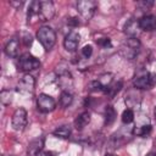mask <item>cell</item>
<instances>
[{"label": "cell", "mask_w": 156, "mask_h": 156, "mask_svg": "<svg viewBox=\"0 0 156 156\" xmlns=\"http://www.w3.org/2000/svg\"><path fill=\"white\" fill-rule=\"evenodd\" d=\"M156 84V74L146 69H139L133 79L135 89H151Z\"/></svg>", "instance_id": "1"}, {"label": "cell", "mask_w": 156, "mask_h": 156, "mask_svg": "<svg viewBox=\"0 0 156 156\" xmlns=\"http://www.w3.org/2000/svg\"><path fill=\"white\" fill-rule=\"evenodd\" d=\"M37 39L43 45V48L46 51H49V50L52 49V46L56 43V33L51 27L43 26L37 32Z\"/></svg>", "instance_id": "2"}, {"label": "cell", "mask_w": 156, "mask_h": 156, "mask_svg": "<svg viewBox=\"0 0 156 156\" xmlns=\"http://www.w3.org/2000/svg\"><path fill=\"white\" fill-rule=\"evenodd\" d=\"M140 49V41L138 38H128L119 46V55L127 60H133Z\"/></svg>", "instance_id": "3"}, {"label": "cell", "mask_w": 156, "mask_h": 156, "mask_svg": "<svg viewBox=\"0 0 156 156\" xmlns=\"http://www.w3.org/2000/svg\"><path fill=\"white\" fill-rule=\"evenodd\" d=\"M17 67L20 71L23 72H30L40 67V62L37 57H34L30 54H23L17 60Z\"/></svg>", "instance_id": "4"}, {"label": "cell", "mask_w": 156, "mask_h": 156, "mask_svg": "<svg viewBox=\"0 0 156 156\" xmlns=\"http://www.w3.org/2000/svg\"><path fill=\"white\" fill-rule=\"evenodd\" d=\"M96 2L94 0H79L77 2V10L80 15V17L85 21H89L96 10Z\"/></svg>", "instance_id": "5"}, {"label": "cell", "mask_w": 156, "mask_h": 156, "mask_svg": "<svg viewBox=\"0 0 156 156\" xmlns=\"http://www.w3.org/2000/svg\"><path fill=\"white\" fill-rule=\"evenodd\" d=\"M28 115H27V111L26 108L23 107H20L17 108L13 115H12V118H11V124H12V128L16 130V132H22L24 130L26 126H27V122H28Z\"/></svg>", "instance_id": "6"}, {"label": "cell", "mask_w": 156, "mask_h": 156, "mask_svg": "<svg viewBox=\"0 0 156 156\" xmlns=\"http://www.w3.org/2000/svg\"><path fill=\"white\" fill-rule=\"evenodd\" d=\"M37 106L38 110L43 113H49L51 111L55 110L56 107V101L52 96L48 95V94H40L37 99Z\"/></svg>", "instance_id": "7"}, {"label": "cell", "mask_w": 156, "mask_h": 156, "mask_svg": "<svg viewBox=\"0 0 156 156\" xmlns=\"http://www.w3.org/2000/svg\"><path fill=\"white\" fill-rule=\"evenodd\" d=\"M35 87V79L33 76H30L29 73H26L18 82L17 85V90L21 94H32Z\"/></svg>", "instance_id": "8"}, {"label": "cell", "mask_w": 156, "mask_h": 156, "mask_svg": "<svg viewBox=\"0 0 156 156\" xmlns=\"http://www.w3.org/2000/svg\"><path fill=\"white\" fill-rule=\"evenodd\" d=\"M79 41H80V35L78 32L76 30H71L66 37H65V40H63V46L67 51H74L77 50L78 45H79Z\"/></svg>", "instance_id": "9"}, {"label": "cell", "mask_w": 156, "mask_h": 156, "mask_svg": "<svg viewBox=\"0 0 156 156\" xmlns=\"http://www.w3.org/2000/svg\"><path fill=\"white\" fill-rule=\"evenodd\" d=\"M55 15V7L54 4L49 0L40 1V22L49 21Z\"/></svg>", "instance_id": "10"}, {"label": "cell", "mask_w": 156, "mask_h": 156, "mask_svg": "<svg viewBox=\"0 0 156 156\" xmlns=\"http://www.w3.org/2000/svg\"><path fill=\"white\" fill-rule=\"evenodd\" d=\"M123 32H124V34L128 35L129 38H138L139 33L141 32L140 26H139V20H135V18L128 20V21L126 22V24H124Z\"/></svg>", "instance_id": "11"}, {"label": "cell", "mask_w": 156, "mask_h": 156, "mask_svg": "<svg viewBox=\"0 0 156 156\" xmlns=\"http://www.w3.org/2000/svg\"><path fill=\"white\" fill-rule=\"evenodd\" d=\"M27 22L30 24H34L35 22L40 21V1L39 0H34L30 2L29 9H28V13H27Z\"/></svg>", "instance_id": "12"}, {"label": "cell", "mask_w": 156, "mask_h": 156, "mask_svg": "<svg viewBox=\"0 0 156 156\" xmlns=\"http://www.w3.org/2000/svg\"><path fill=\"white\" fill-rule=\"evenodd\" d=\"M44 147V138H35L32 141H29L27 146V154L28 156H38Z\"/></svg>", "instance_id": "13"}, {"label": "cell", "mask_w": 156, "mask_h": 156, "mask_svg": "<svg viewBox=\"0 0 156 156\" xmlns=\"http://www.w3.org/2000/svg\"><path fill=\"white\" fill-rule=\"evenodd\" d=\"M139 26L141 30L150 32L156 28V17L154 15H145L139 20Z\"/></svg>", "instance_id": "14"}, {"label": "cell", "mask_w": 156, "mask_h": 156, "mask_svg": "<svg viewBox=\"0 0 156 156\" xmlns=\"http://www.w3.org/2000/svg\"><path fill=\"white\" fill-rule=\"evenodd\" d=\"M18 50H20V39L13 37L11 38L6 45H5V54L10 57H16L18 55Z\"/></svg>", "instance_id": "15"}, {"label": "cell", "mask_w": 156, "mask_h": 156, "mask_svg": "<svg viewBox=\"0 0 156 156\" xmlns=\"http://www.w3.org/2000/svg\"><path fill=\"white\" fill-rule=\"evenodd\" d=\"M58 76H57V82H58V85L62 88V89H66L68 87H72L73 84V80H72V76L71 73L67 71V69H60L57 71Z\"/></svg>", "instance_id": "16"}, {"label": "cell", "mask_w": 156, "mask_h": 156, "mask_svg": "<svg viewBox=\"0 0 156 156\" xmlns=\"http://www.w3.org/2000/svg\"><path fill=\"white\" fill-rule=\"evenodd\" d=\"M90 123V113L89 112H83L80 113L76 119H74V127L78 130H82L84 127H87Z\"/></svg>", "instance_id": "17"}, {"label": "cell", "mask_w": 156, "mask_h": 156, "mask_svg": "<svg viewBox=\"0 0 156 156\" xmlns=\"http://www.w3.org/2000/svg\"><path fill=\"white\" fill-rule=\"evenodd\" d=\"M123 87V83H122V80H117V82H112L106 89H105V94L107 95V98H110V99H113L116 95H117V93L121 90V88Z\"/></svg>", "instance_id": "18"}, {"label": "cell", "mask_w": 156, "mask_h": 156, "mask_svg": "<svg viewBox=\"0 0 156 156\" xmlns=\"http://www.w3.org/2000/svg\"><path fill=\"white\" fill-rule=\"evenodd\" d=\"M54 135L61 139H68L71 136V127L68 124H63L54 130Z\"/></svg>", "instance_id": "19"}, {"label": "cell", "mask_w": 156, "mask_h": 156, "mask_svg": "<svg viewBox=\"0 0 156 156\" xmlns=\"http://www.w3.org/2000/svg\"><path fill=\"white\" fill-rule=\"evenodd\" d=\"M116 117H117V113H116L115 108L110 105L106 106V108H105V124L111 126L116 121Z\"/></svg>", "instance_id": "20"}, {"label": "cell", "mask_w": 156, "mask_h": 156, "mask_svg": "<svg viewBox=\"0 0 156 156\" xmlns=\"http://www.w3.org/2000/svg\"><path fill=\"white\" fill-rule=\"evenodd\" d=\"M60 105L62 106V107H68L71 104H72V101H73V96H72V94L71 93H68V91H61V94H60Z\"/></svg>", "instance_id": "21"}, {"label": "cell", "mask_w": 156, "mask_h": 156, "mask_svg": "<svg viewBox=\"0 0 156 156\" xmlns=\"http://www.w3.org/2000/svg\"><path fill=\"white\" fill-rule=\"evenodd\" d=\"M151 132V126L147 124V126H141V127H135L133 129V134L134 135H138V136H143V138H146Z\"/></svg>", "instance_id": "22"}, {"label": "cell", "mask_w": 156, "mask_h": 156, "mask_svg": "<svg viewBox=\"0 0 156 156\" xmlns=\"http://www.w3.org/2000/svg\"><path fill=\"white\" fill-rule=\"evenodd\" d=\"M0 101H1V104L5 105V106L10 105L11 101H12V93H11L10 90H7V89L1 90V93H0Z\"/></svg>", "instance_id": "23"}, {"label": "cell", "mask_w": 156, "mask_h": 156, "mask_svg": "<svg viewBox=\"0 0 156 156\" xmlns=\"http://www.w3.org/2000/svg\"><path fill=\"white\" fill-rule=\"evenodd\" d=\"M98 80H99V83L104 87V91H105V89L112 83V74L111 73H104V74H101L99 78H98Z\"/></svg>", "instance_id": "24"}, {"label": "cell", "mask_w": 156, "mask_h": 156, "mask_svg": "<svg viewBox=\"0 0 156 156\" xmlns=\"http://www.w3.org/2000/svg\"><path fill=\"white\" fill-rule=\"evenodd\" d=\"M133 119H134V112H133V110L132 108L124 110L123 113H122V122L128 124V123L133 122Z\"/></svg>", "instance_id": "25"}, {"label": "cell", "mask_w": 156, "mask_h": 156, "mask_svg": "<svg viewBox=\"0 0 156 156\" xmlns=\"http://www.w3.org/2000/svg\"><path fill=\"white\" fill-rule=\"evenodd\" d=\"M88 89H89L90 91H104V87L99 83V80H98V79H96V80L90 82V83L88 84Z\"/></svg>", "instance_id": "26"}, {"label": "cell", "mask_w": 156, "mask_h": 156, "mask_svg": "<svg viewBox=\"0 0 156 156\" xmlns=\"http://www.w3.org/2000/svg\"><path fill=\"white\" fill-rule=\"evenodd\" d=\"M152 5H154V1H151V0H143V1H139L138 2V7L140 10H143V11L151 9Z\"/></svg>", "instance_id": "27"}, {"label": "cell", "mask_w": 156, "mask_h": 156, "mask_svg": "<svg viewBox=\"0 0 156 156\" xmlns=\"http://www.w3.org/2000/svg\"><path fill=\"white\" fill-rule=\"evenodd\" d=\"M93 54V46L91 45H84L82 49V56L85 58H89Z\"/></svg>", "instance_id": "28"}, {"label": "cell", "mask_w": 156, "mask_h": 156, "mask_svg": "<svg viewBox=\"0 0 156 156\" xmlns=\"http://www.w3.org/2000/svg\"><path fill=\"white\" fill-rule=\"evenodd\" d=\"M96 43L101 46V48H104V49H106V48H111V39H108V38H102V39H99V40H96Z\"/></svg>", "instance_id": "29"}, {"label": "cell", "mask_w": 156, "mask_h": 156, "mask_svg": "<svg viewBox=\"0 0 156 156\" xmlns=\"http://www.w3.org/2000/svg\"><path fill=\"white\" fill-rule=\"evenodd\" d=\"M67 24L72 26V27H77V26H79V20L77 17H69L67 20Z\"/></svg>", "instance_id": "30"}, {"label": "cell", "mask_w": 156, "mask_h": 156, "mask_svg": "<svg viewBox=\"0 0 156 156\" xmlns=\"http://www.w3.org/2000/svg\"><path fill=\"white\" fill-rule=\"evenodd\" d=\"M23 41H24L26 46H29L32 44V35L28 33H23Z\"/></svg>", "instance_id": "31"}, {"label": "cell", "mask_w": 156, "mask_h": 156, "mask_svg": "<svg viewBox=\"0 0 156 156\" xmlns=\"http://www.w3.org/2000/svg\"><path fill=\"white\" fill-rule=\"evenodd\" d=\"M10 5L16 7V9H20L22 5H23V1H10Z\"/></svg>", "instance_id": "32"}, {"label": "cell", "mask_w": 156, "mask_h": 156, "mask_svg": "<svg viewBox=\"0 0 156 156\" xmlns=\"http://www.w3.org/2000/svg\"><path fill=\"white\" fill-rule=\"evenodd\" d=\"M43 156H55V154H54L52 151H45Z\"/></svg>", "instance_id": "33"}, {"label": "cell", "mask_w": 156, "mask_h": 156, "mask_svg": "<svg viewBox=\"0 0 156 156\" xmlns=\"http://www.w3.org/2000/svg\"><path fill=\"white\" fill-rule=\"evenodd\" d=\"M105 156H116V155H112V154H106Z\"/></svg>", "instance_id": "34"}, {"label": "cell", "mask_w": 156, "mask_h": 156, "mask_svg": "<svg viewBox=\"0 0 156 156\" xmlns=\"http://www.w3.org/2000/svg\"><path fill=\"white\" fill-rule=\"evenodd\" d=\"M155 117H156V107H155Z\"/></svg>", "instance_id": "35"}, {"label": "cell", "mask_w": 156, "mask_h": 156, "mask_svg": "<svg viewBox=\"0 0 156 156\" xmlns=\"http://www.w3.org/2000/svg\"><path fill=\"white\" fill-rule=\"evenodd\" d=\"M2 156H11V155H2Z\"/></svg>", "instance_id": "36"}]
</instances>
